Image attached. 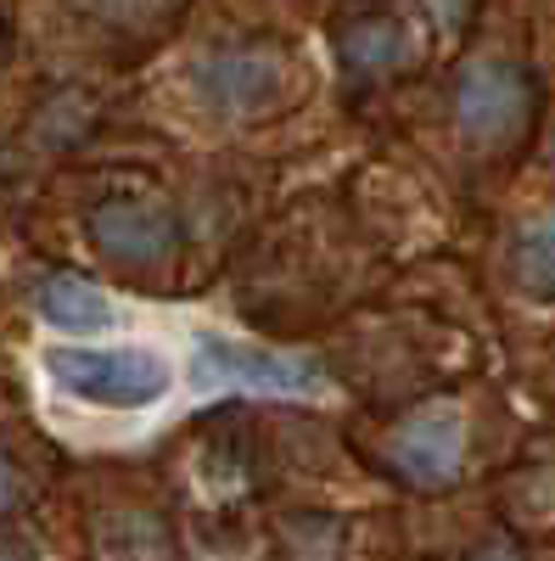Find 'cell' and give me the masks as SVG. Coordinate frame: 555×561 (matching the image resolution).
<instances>
[{
	"mask_svg": "<svg viewBox=\"0 0 555 561\" xmlns=\"http://www.w3.org/2000/svg\"><path fill=\"white\" fill-rule=\"evenodd\" d=\"M550 158H555V140H550Z\"/></svg>",
	"mask_w": 555,
	"mask_h": 561,
	"instance_id": "2e32d148",
	"label": "cell"
},
{
	"mask_svg": "<svg viewBox=\"0 0 555 561\" xmlns=\"http://www.w3.org/2000/svg\"><path fill=\"white\" fill-rule=\"evenodd\" d=\"M90 242L124 270H152L180 248V219L152 197H113L90 214Z\"/></svg>",
	"mask_w": 555,
	"mask_h": 561,
	"instance_id": "8992f818",
	"label": "cell"
},
{
	"mask_svg": "<svg viewBox=\"0 0 555 561\" xmlns=\"http://www.w3.org/2000/svg\"><path fill=\"white\" fill-rule=\"evenodd\" d=\"M460 455H466V421L454 404L415 410L388 438V466L415 489H449L460 478Z\"/></svg>",
	"mask_w": 555,
	"mask_h": 561,
	"instance_id": "5b68a950",
	"label": "cell"
},
{
	"mask_svg": "<svg viewBox=\"0 0 555 561\" xmlns=\"http://www.w3.org/2000/svg\"><path fill=\"white\" fill-rule=\"evenodd\" d=\"M45 377L68 399L96 410H147L174 388V359L158 348H84V343H51L39 354Z\"/></svg>",
	"mask_w": 555,
	"mask_h": 561,
	"instance_id": "6da1fadb",
	"label": "cell"
},
{
	"mask_svg": "<svg viewBox=\"0 0 555 561\" xmlns=\"http://www.w3.org/2000/svg\"><path fill=\"white\" fill-rule=\"evenodd\" d=\"M0 57H7V28H0Z\"/></svg>",
	"mask_w": 555,
	"mask_h": 561,
	"instance_id": "9a60e30c",
	"label": "cell"
},
{
	"mask_svg": "<svg viewBox=\"0 0 555 561\" xmlns=\"http://www.w3.org/2000/svg\"><path fill=\"white\" fill-rule=\"evenodd\" d=\"M192 388L203 393H269V399H309L326 388L320 365L298 354H275L242 337H219L203 332L192 343Z\"/></svg>",
	"mask_w": 555,
	"mask_h": 561,
	"instance_id": "7a4b0ae2",
	"label": "cell"
},
{
	"mask_svg": "<svg viewBox=\"0 0 555 561\" xmlns=\"http://www.w3.org/2000/svg\"><path fill=\"white\" fill-rule=\"evenodd\" d=\"M34 314L45 325H57V332H68V337H96V332H113V325H118L113 298L96 287V280L68 275V270L45 275L34 287Z\"/></svg>",
	"mask_w": 555,
	"mask_h": 561,
	"instance_id": "ba28073f",
	"label": "cell"
},
{
	"mask_svg": "<svg viewBox=\"0 0 555 561\" xmlns=\"http://www.w3.org/2000/svg\"><path fill=\"white\" fill-rule=\"evenodd\" d=\"M0 561H39L28 545H0Z\"/></svg>",
	"mask_w": 555,
	"mask_h": 561,
	"instance_id": "5bb4252c",
	"label": "cell"
},
{
	"mask_svg": "<svg viewBox=\"0 0 555 561\" xmlns=\"http://www.w3.org/2000/svg\"><path fill=\"white\" fill-rule=\"evenodd\" d=\"M281 90H287V57L258 39L213 45L192 62V96L213 118H258L281 102Z\"/></svg>",
	"mask_w": 555,
	"mask_h": 561,
	"instance_id": "3957f363",
	"label": "cell"
},
{
	"mask_svg": "<svg viewBox=\"0 0 555 561\" xmlns=\"http://www.w3.org/2000/svg\"><path fill=\"white\" fill-rule=\"evenodd\" d=\"M472 7L477 0H427V12H432V23L443 28V34H460L472 23Z\"/></svg>",
	"mask_w": 555,
	"mask_h": 561,
	"instance_id": "8fae6325",
	"label": "cell"
},
{
	"mask_svg": "<svg viewBox=\"0 0 555 561\" xmlns=\"http://www.w3.org/2000/svg\"><path fill=\"white\" fill-rule=\"evenodd\" d=\"M454 124L477 147H511L533 124V79L517 62H472L454 79Z\"/></svg>",
	"mask_w": 555,
	"mask_h": 561,
	"instance_id": "277c9868",
	"label": "cell"
},
{
	"mask_svg": "<svg viewBox=\"0 0 555 561\" xmlns=\"http://www.w3.org/2000/svg\"><path fill=\"white\" fill-rule=\"evenodd\" d=\"M466 561H522V556H517L511 545H505V539H488V545H477Z\"/></svg>",
	"mask_w": 555,
	"mask_h": 561,
	"instance_id": "4fadbf2b",
	"label": "cell"
},
{
	"mask_svg": "<svg viewBox=\"0 0 555 561\" xmlns=\"http://www.w3.org/2000/svg\"><path fill=\"white\" fill-rule=\"evenodd\" d=\"M73 12L118 34H147L180 12V0H73Z\"/></svg>",
	"mask_w": 555,
	"mask_h": 561,
	"instance_id": "30bf717a",
	"label": "cell"
},
{
	"mask_svg": "<svg viewBox=\"0 0 555 561\" xmlns=\"http://www.w3.org/2000/svg\"><path fill=\"white\" fill-rule=\"evenodd\" d=\"M511 270L522 280V293L555 304V214L528 219L517 237H511Z\"/></svg>",
	"mask_w": 555,
	"mask_h": 561,
	"instance_id": "9c48e42d",
	"label": "cell"
},
{
	"mask_svg": "<svg viewBox=\"0 0 555 561\" xmlns=\"http://www.w3.org/2000/svg\"><path fill=\"white\" fill-rule=\"evenodd\" d=\"M18 494H23V478H18V466L0 455V511H12L18 505Z\"/></svg>",
	"mask_w": 555,
	"mask_h": 561,
	"instance_id": "7c38bea8",
	"label": "cell"
},
{
	"mask_svg": "<svg viewBox=\"0 0 555 561\" xmlns=\"http://www.w3.org/2000/svg\"><path fill=\"white\" fill-rule=\"evenodd\" d=\"M415 62V34L393 12H365L337 28V68L348 79H388Z\"/></svg>",
	"mask_w": 555,
	"mask_h": 561,
	"instance_id": "52a82bcc",
	"label": "cell"
}]
</instances>
